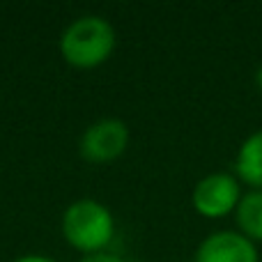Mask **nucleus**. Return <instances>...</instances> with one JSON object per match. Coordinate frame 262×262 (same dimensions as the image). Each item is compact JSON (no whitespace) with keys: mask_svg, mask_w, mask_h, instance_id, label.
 Here are the masks:
<instances>
[{"mask_svg":"<svg viewBox=\"0 0 262 262\" xmlns=\"http://www.w3.org/2000/svg\"><path fill=\"white\" fill-rule=\"evenodd\" d=\"M62 237L83 255L104 253L115 237V219L104 203L95 198L74 200L62 214Z\"/></svg>","mask_w":262,"mask_h":262,"instance_id":"nucleus-2","label":"nucleus"},{"mask_svg":"<svg viewBox=\"0 0 262 262\" xmlns=\"http://www.w3.org/2000/svg\"><path fill=\"white\" fill-rule=\"evenodd\" d=\"M129 147V127L118 118H101L83 131L78 152L83 161L101 166L120 159Z\"/></svg>","mask_w":262,"mask_h":262,"instance_id":"nucleus-4","label":"nucleus"},{"mask_svg":"<svg viewBox=\"0 0 262 262\" xmlns=\"http://www.w3.org/2000/svg\"><path fill=\"white\" fill-rule=\"evenodd\" d=\"M242 182L230 172H209L195 182L191 191V205L205 219H223L235 214L242 200Z\"/></svg>","mask_w":262,"mask_h":262,"instance_id":"nucleus-3","label":"nucleus"},{"mask_svg":"<svg viewBox=\"0 0 262 262\" xmlns=\"http://www.w3.org/2000/svg\"><path fill=\"white\" fill-rule=\"evenodd\" d=\"M115 44V28L99 14L78 16L60 35L62 60L76 69H95L104 64L113 55Z\"/></svg>","mask_w":262,"mask_h":262,"instance_id":"nucleus-1","label":"nucleus"},{"mask_svg":"<svg viewBox=\"0 0 262 262\" xmlns=\"http://www.w3.org/2000/svg\"><path fill=\"white\" fill-rule=\"evenodd\" d=\"M78 262H127V260H122V258H118V255H113V253H95V255H83Z\"/></svg>","mask_w":262,"mask_h":262,"instance_id":"nucleus-8","label":"nucleus"},{"mask_svg":"<svg viewBox=\"0 0 262 262\" xmlns=\"http://www.w3.org/2000/svg\"><path fill=\"white\" fill-rule=\"evenodd\" d=\"M193 262H260V253L242 232L216 230L198 244Z\"/></svg>","mask_w":262,"mask_h":262,"instance_id":"nucleus-5","label":"nucleus"},{"mask_svg":"<svg viewBox=\"0 0 262 262\" xmlns=\"http://www.w3.org/2000/svg\"><path fill=\"white\" fill-rule=\"evenodd\" d=\"M235 172L242 184L262 191V129L242 140L235 157Z\"/></svg>","mask_w":262,"mask_h":262,"instance_id":"nucleus-6","label":"nucleus"},{"mask_svg":"<svg viewBox=\"0 0 262 262\" xmlns=\"http://www.w3.org/2000/svg\"><path fill=\"white\" fill-rule=\"evenodd\" d=\"M12 262H55L53 258L49 255H39V253H28V255H21V258L12 260Z\"/></svg>","mask_w":262,"mask_h":262,"instance_id":"nucleus-9","label":"nucleus"},{"mask_svg":"<svg viewBox=\"0 0 262 262\" xmlns=\"http://www.w3.org/2000/svg\"><path fill=\"white\" fill-rule=\"evenodd\" d=\"M237 232L251 239L253 244H262V191L249 189L242 195L235 209Z\"/></svg>","mask_w":262,"mask_h":262,"instance_id":"nucleus-7","label":"nucleus"},{"mask_svg":"<svg viewBox=\"0 0 262 262\" xmlns=\"http://www.w3.org/2000/svg\"><path fill=\"white\" fill-rule=\"evenodd\" d=\"M255 85H258V90L262 92V64L258 67V72H255Z\"/></svg>","mask_w":262,"mask_h":262,"instance_id":"nucleus-10","label":"nucleus"}]
</instances>
